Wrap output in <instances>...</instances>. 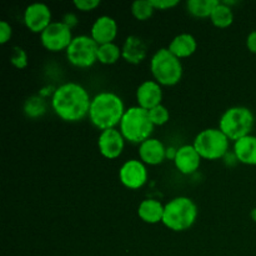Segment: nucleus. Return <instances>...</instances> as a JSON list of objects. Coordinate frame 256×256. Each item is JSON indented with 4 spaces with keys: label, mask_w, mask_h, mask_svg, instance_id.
Masks as SVG:
<instances>
[{
    "label": "nucleus",
    "mask_w": 256,
    "mask_h": 256,
    "mask_svg": "<svg viewBox=\"0 0 256 256\" xmlns=\"http://www.w3.org/2000/svg\"><path fill=\"white\" fill-rule=\"evenodd\" d=\"M255 118L250 109L245 106H234L222 115L219 129L229 138V140H239L248 136L254 126Z\"/></svg>",
    "instance_id": "423d86ee"
},
{
    "label": "nucleus",
    "mask_w": 256,
    "mask_h": 256,
    "mask_svg": "<svg viewBox=\"0 0 256 256\" xmlns=\"http://www.w3.org/2000/svg\"><path fill=\"white\" fill-rule=\"evenodd\" d=\"M154 124L152 122L149 116V110L142 108L132 106L125 110V114L120 122V132L124 139L132 142H144L145 140L150 139Z\"/></svg>",
    "instance_id": "20e7f679"
},
{
    "label": "nucleus",
    "mask_w": 256,
    "mask_h": 256,
    "mask_svg": "<svg viewBox=\"0 0 256 256\" xmlns=\"http://www.w3.org/2000/svg\"><path fill=\"white\" fill-rule=\"evenodd\" d=\"M122 56V49L118 46L114 42H109V44L99 45L98 49V60L102 64H114Z\"/></svg>",
    "instance_id": "5701e85b"
},
{
    "label": "nucleus",
    "mask_w": 256,
    "mask_h": 256,
    "mask_svg": "<svg viewBox=\"0 0 256 256\" xmlns=\"http://www.w3.org/2000/svg\"><path fill=\"white\" fill-rule=\"evenodd\" d=\"M24 22L30 32L42 34L52 24V12L48 5L34 2L25 9Z\"/></svg>",
    "instance_id": "9b49d317"
},
{
    "label": "nucleus",
    "mask_w": 256,
    "mask_h": 256,
    "mask_svg": "<svg viewBox=\"0 0 256 256\" xmlns=\"http://www.w3.org/2000/svg\"><path fill=\"white\" fill-rule=\"evenodd\" d=\"M139 156L142 162L149 165L162 164L166 158V149L158 139H148L139 146Z\"/></svg>",
    "instance_id": "dca6fc26"
},
{
    "label": "nucleus",
    "mask_w": 256,
    "mask_h": 256,
    "mask_svg": "<svg viewBox=\"0 0 256 256\" xmlns=\"http://www.w3.org/2000/svg\"><path fill=\"white\" fill-rule=\"evenodd\" d=\"M148 48L139 36L130 35L125 40L122 49V56L130 64H139L146 58Z\"/></svg>",
    "instance_id": "f3484780"
},
{
    "label": "nucleus",
    "mask_w": 256,
    "mask_h": 256,
    "mask_svg": "<svg viewBox=\"0 0 256 256\" xmlns=\"http://www.w3.org/2000/svg\"><path fill=\"white\" fill-rule=\"evenodd\" d=\"M168 49L179 59L188 58L196 50V40L190 34H180L172 40Z\"/></svg>",
    "instance_id": "aec40b11"
},
{
    "label": "nucleus",
    "mask_w": 256,
    "mask_h": 256,
    "mask_svg": "<svg viewBox=\"0 0 256 256\" xmlns=\"http://www.w3.org/2000/svg\"><path fill=\"white\" fill-rule=\"evenodd\" d=\"M72 28L64 22H54L40 34V40L49 52L66 50L72 42Z\"/></svg>",
    "instance_id": "1a4fd4ad"
},
{
    "label": "nucleus",
    "mask_w": 256,
    "mask_h": 256,
    "mask_svg": "<svg viewBox=\"0 0 256 256\" xmlns=\"http://www.w3.org/2000/svg\"><path fill=\"white\" fill-rule=\"evenodd\" d=\"M150 120L154 125H164L169 122V110L164 106V105H158V106L152 108L149 110Z\"/></svg>",
    "instance_id": "a878e982"
},
{
    "label": "nucleus",
    "mask_w": 256,
    "mask_h": 256,
    "mask_svg": "<svg viewBox=\"0 0 256 256\" xmlns=\"http://www.w3.org/2000/svg\"><path fill=\"white\" fill-rule=\"evenodd\" d=\"M12 38V26L5 20L0 22V44H5Z\"/></svg>",
    "instance_id": "c756f323"
},
{
    "label": "nucleus",
    "mask_w": 256,
    "mask_h": 256,
    "mask_svg": "<svg viewBox=\"0 0 256 256\" xmlns=\"http://www.w3.org/2000/svg\"><path fill=\"white\" fill-rule=\"evenodd\" d=\"M125 114L124 102L119 95L110 92L95 95L90 105V122L102 130L114 129Z\"/></svg>",
    "instance_id": "f03ea898"
},
{
    "label": "nucleus",
    "mask_w": 256,
    "mask_h": 256,
    "mask_svg": "<svg viewBox=\"0 0 256 256\" xmlns=\"http://www.w3.org/2000/svg\"><path fill=\"white\" fill-rule=\"evenodd\" d=\"M219 2L218 0H188L186 8L188 12L194 16L208 18Z\"/></svg>",
    "instance_id": "4be33fe9"
},
{
    "label": "nucleus",
    "mask_w": 256,
    "mask_h": 256,
    "mask_svg": "<svg viewBox=\"0 0 256 256\" xmlns=\"http://www.w3.org/2000/svg\"><path fill=\"white\" fill-rule=\"evenodd\" d=\"M150 69H152V76L160 85L172 86L182 80V62L169 49H165V48L158 50L152 55Z\"/></svg>",
    "instance_id": "39448f33"
},
{
    "label": "nucleus",
    "mask_w": 256,
    "mask_h": 256,
    "mask_svg": "<svg viewBox=\"0 0 256 256\" xmlns=\"http://www.w3.org/2000/svg\"><path fill=\"white\" fill-rule=\"evenodd\" d=\"M119 178L122 184L128 189H140L148 180L146 168L140 160H129L120 168Z\"/></svg>",
    "instance_id": "9d476101"
},
{
    "label": "nucleus",
    "mask_w": 256,
    "mask_h": 256,
    "mask_svg": "<svg viewBox=\"0 0 256 256\" xmlns=\"http://www.w3.org/2000/svg\"><path fill=\"white\" fill-rule=\"evenodd\" d=\"M246 46L252 52L256 54V30L250 32L246 38Z\"/></svg>",
    "instance_id": "7c9ffc66"
},
{
    "label": "nucleus",
    "mask_w": 256,
    "mask_h": 256,
    "mask_svg": "<svg viewBox=\"0 0 256 256\" xmlns=\"http://www.w3.org/2000/svg\"><path fill=\"white\" fill-rule=\"evenodd\" d=\"M210 20H212L215 26L222 28V29L230 26L232 24V20H234L232 8L225 4V2H219L215 6V9L212 10V15H210Z\"/></svg>",
    "instance_id": "412c9836"
},
{
    "label": "nucleus",
    "mask_w": 256,
    "mask_h": 256,
    "mask_svg": "<svg viewBox=\"0 0 256 256\" xmlns=\"http://www.w3.org/2000/svg\"><path fill=\"white\" fill-rule=\"evenodd\" d=\"M198 218V206L192 199L179 196L170 200L164 208L162 222L174 232H184L194 225Z\"/></svg>",
    "instance_id": "7ed1b4c3"
},
{
    "label": "nucleus",
    "mask_w": 256,
    "mask_h": 256,
    "mask_svg": "<svg viewBox=\"0 0 256 256\" xmlns=\"http://www.w3.org/2000/svg\"><path fill=\"white\" fill-rule=\"evenodd\" d=\"M99 45L88 35H79L72 39L66 49V58L70 64L78 68H89L98 60Z\"/></svg>",
    "instance_id": "6e6552de"
},
{
    "label": "nucleus",
    "mask_w": 256,
    "mask_h": 256,
    "mask_svg": "<svg viewBox=\"0 0 256 256\" xmlns=\"http://www.w3.org/2000/svg\"><path fill=\"white\" fill-rule=\"evenodd\" d=\"M152 5L154 6V9L158 10H166L172 9V8L176 6L179 4L178 0H150Z\"/></svg>",
    "instance_id": "c85d7f7f"
},
{
    "label": "nucleus",
    "mask_w": 256,
    "mask_h": 256,
    "mask_svg": "<svg viewBox=\"0 0 256 256\" xmlns=\"http://www.w3.org/2000/svg\"><path fill=\"white\" fill-rule=\"evenodd\" d=\"M74 5L76 6V9L82 10V12H90L99 6L100 2L99 0H75Z\"/></svg>",
    "instance_id": "cd10ccee"
},
{
    "label": "nucleus",
    "mask_w": 256,
    "mask_h": 256,
    "mask_svg": "<svg viewBox=\"0 0 256 256\" xmlns=\"http://www.w3.org/2000/svg\"><path fill=\"white\" fill-rule=\"evenodd\" d=\"M252 218L256 222V209H254V210H252Z\"/></svg>",
    "instance_id": "473e14b6"
},
{
    "label": "nucleus",
    "mask_w": 256,
    "mask_h": 256,
    "mask_svg": "<svg viewBox=\"0 0 256 256\" xmlns=\"http://www.w3.org/2000/svg\"><path fill=\"white\" fill-rule=\"evenodd\" d=\"M46 110L45 100L40 96H32L25 102L24 112L29 118H39Z\"/></svg>",
    "instance_id": "b1692460"
},
{
    "label": "nucleus",
    "mask_w": 256,
    "mask_h": 256,
    "mask_svg": "<svg viewBox=\"0 0 256 256\" xmlns=\"http://www.w3.org/2000/svg\"><path fill=\"white\" fill-rule=\"evenodd\" d=\"M10 62L18 69H24L28 65V55L20 46H15L12 50V55L10 58Z\"/></svg>",
    "instance_id": "bb28decb"
},
{
    "label": "nucleus",
    "mask_w": 256,
    "mask_h": 256,
    "mask_svg": "<svg viewBox=\"0 0 256 256\" xmlns=\"http://www.w3.org/2000/svg\"><path fill=\"white\" fill-rule=\"evenodd\" d=\"M164 205L158 200L146 199L142 202L138 209V215L142 222L148 224H156V222H162L164 216Z\"/></svg>",
    "instance_id": "6ab92c4d"
},
{
    "label": "nucleus",
    "mask_w": 256,
    "mask_h": 256,
    "mask_svg": "<svg viewBox=\"0 0 256 256\" xmlns=\"http://www.w3.org/2000/svg\"><path fill=\"white\" fill-rule=\"evenodd\" d=\"M124 136L119 130L106 129L102 130L98 139V146H99L100 154L106 159H116L120 156L124 149Z\"/></svg>",
    "instance_id": "f8f14e48"
},
{
    "label": "nucleus",
    "mask_w": 256,
    "mask_h": 256,
    "mask_svg": "<svg viewBox=\"0 0 256 256\" xmlns=\"http://www.w3.org/2000/svg\"><path fill=\"white\" fill-rule=\"evenodd\" d=\"M234 154L238 162L246 165H256V136L250 134L236 140L234 144Z\"/></svg>",
    "instance_id": "a211bd4d"
},
{
    "label": "nucleus",
    "mask_w": 256,
    "mask_h": 256,
    "mask_svg": "<svg viewBox=\"0 0 256 256\" xmlns=\"http://www.w3.org/2000/svg\"><path fill=\"white\" fill-rule=\"evenodd\" d=\"M154 10L150 0H136L132 4V12L138 20H148Z\"/></svg>",
    "instance_id": "393cba45"
},
{
    "label": "nucleus",
    "mask_w": 256,
    "mask_h": 256,
    "mask_svg": "<svg viewBox=\"0 0 256 256\" xmlns=\"http://www.w3.org/2000/svg\"><path fill=\"white\" fill-rule=\"evenodd\" d=\"M90 34H92L90 36L98 42V45L112 42V40L116 38L118 34L116 22L108 15H102L95 20L92 30H90Z\"/></svg>",
    "instance_id": "4468645a"
},
{
    "label": "nucleus",
    "mask_w": 256,
    "mask_h": 256,
    "mask_svg": "<svg viewBox=\"0 0 256 256\" xmlns=\"http://www.w3.org/2000/svg\"><path fill=\"white\" fill-rule=\"evenodd\" d=\"M192 146L204 159H222L229 150V138L220 129H205L196 135Z\"/></svg>",
    "instance_id": "0eeeda50"
},
{
    "label": "nucleus",
    "mask_w": 256,
    "mask_h": 256,
    "mask_svg": "<svg viewBox=\"0 0 256 256\" xmlns=\"http://www.w3.org/2000/svg\"><path fill=\"white\" fill-rule=\"evenodd\" d=\"M162 90L159 82L146 80L136 90V100L140 108L150 110L162 104Z\"/></svg>",
    "instance_id": "ddd939ff"
},
{
    "label": "nucleus",
    "mask_w": 256,
    "mask_h": 256,
    "mask_svg": "<svg viewBox=\"0 0 256 256\" xmlns=\"http://www.w3.org/2000/svg\"><path fill=\"white\" fill-rule=\"evenodd\" d=\"M176 152L178 150H175L174 148H169V149H166V158L175 159V156H176Z\"/></svg>",
    "instance_id": "2f4dec72"
},
{
    "label": "nucleus",
    "mask_w": 256,
    "mask_h": 256,
    "mask_svg": "<svg viewBox=\"0 0 256 256\" xmlns=\"http://www.w3.org/2000/svg\"><path fill=\"white\" fill-rule=\"evenodd\" d=\"M89 94L82 85L66 82L58 88L52 98V106L55 114L65 122H79L89 115Z\"/></svg>",
    "instance_id": "f257e3e1"
},
{
    "label": "nucleus",
    "mask_w": 256,
    "mask_h": 256,
    "mask_svg": "<svg viewBox=\"0 0 256 256\" xmlns=\"http://www.w3.org/2000/svg\"><path fill=\"white\" fill-rule=\"evenodd\" d=\"M200 160H202V156L198 154L192 145H184V146L178 149L174 162L180 172L190 175L199 169Z\"/></svg>",
    "instance_id": "2eb2a0df"
}]
</instances>
